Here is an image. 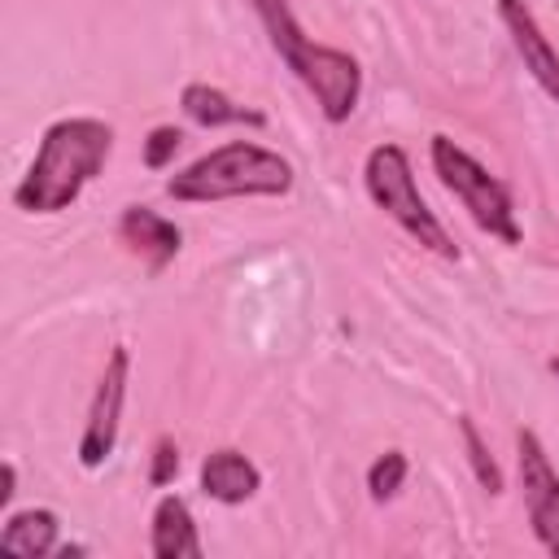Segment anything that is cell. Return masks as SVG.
<instances>
[{
    "label": "cell",
    "mask_w": 559,
    "mask_h": 559,
    "mask_svg": "<svg viewBox=\"0 0 559 559\" xmlns=\"http://www.w3.org/2000/svg\"><path fill=\"white\" fill-rule=\"evenodd\" d=\"M406 472H411L406 450H384V454H376V459L367 463V476H362L371 502H393V498L402 493V485H406Z\"/></svg>",
    "instance_id": "obj_15"
},
{
    "label": "cell",
    "mask_w": 559,
    "mask_h": 559,
    "mask_svg": "<svg viewBox=\"0 0 559 559\" xmlns=\"http://www.w3.org/2000/svg\"><path fill=\"white\" fill-rule=\"evenodd\" d=\"M179 144H183V131H179L175 122H157V127L144 135V166H148V170H166V166L175 162Z\"/></svg>",
    "instance_id": "obj_16"
},
{
    "label": "cell",
    "mask_w": 559,
    "mask_h": 559,
    "mask_svg": "<svg viewBox=\"0 0 559 559\" xmlns=\"http://www.w3.org/2000/svg\"><path fill=\"white\" fill-rule=\"evenodd\" d=\"M546 371H550V376H555V380H559V354H555V358H550V362H546Z\"/></svg>",
    "instance_id": "obj_19"
},
{
    "label": "cell",
    "mask_w": 559,
    "mask_h": 559,
    "mask_svg": "<svg viewBox=\"0 0 559 559\" xmlns=\"http://www.w3.org/2000/svg\"><path fill=\"white\" fill-rule=\"evenodd\" d=\"M175 476H179V445H175V437H157L148 450V485L166 489V485H175Z\"/></svg>",
    "instance_id": "obj_17"
},
{
    "label": "cell",
    "mask_w": 559,
    "mask_h": 559,
    "mask_svg": "<svg viewBox=\"0 0 559 559\" xmlns=\"http://www.w3.org/2000/svg\"><path fill=\"white\" fill-rule=\"evenodd\" d=\"M179 109H183L188 122H197L205 131H214V127H266V114L262 109L240 105L223 87L201 83V79H192V83L179 87Z\"/></svg>",
    "instance_id": "obj_12"
},
{
    "label": "cell",
    "mask_w": 559,
    "mask_h": 559,
    "mask_svg": "<svg viewBox=\"0 0 559 559\" xmlns=\"http://www.w3.org/2000/svg\"><path fill=\"white\" fill-rule=\"evenodd\" d=\"M148 555L153 559H201V533L192 520V507L179 493H162L148 520Z\"/></svg>",
    "instance_id": "obj_11"
},
{
    "label": "cell",
    "mask_w": 559,
    "mask_h": 559,
    "mask_svg": "<svg viewBox=\"0 0 559 559\" xmlns=\"http://www.w3.org/2000/svg\"><path fill=\"white\" fill-rule=\"evenodd\" d=\"M498 22L511 35L515 57L524 61L528 79L559 105V48L550 44V35L542 31L537 13L528 9V0H498Z\"/></svg>",
    "instance_id": "obj_8"
},
{
    "label": "cell",
    "mask_w": 559,
    "mask_h": 559,
    "mask_svg": "<svg viewBox=\"0 0 559 559\" xmlns=\"http://www.w3.org/2000/svg\"><path fill=\"white\" fill-rule=\"evenodd\" d=\"M127 384H131V349L127 345H114L100 376H96V389H92V402H87V415H83V432H79V463L87 472L105 467L114 445H118V428H122V406H127Z\"/></svg>",
    "instance_id": "obj_6"
},
{
    "label": "cell",
    "mask_w": 559,
    "mask_h": 559,
    "mask_svg": "<svg viewBox=\"0 0 559 559\" xmlns=\"http://www.w3.org/2000/svg\"><path fill=\"white\" fill-rule=\"evenodd\" d=\"M13 493H17V463L4 459V467H0V511L13 502Z\"/></svg>",
    "instance_id": "obj_18"
},
{
    "label": "cell",
    "mask_w": 559,
    "mask_h": 559,
    "mask_svg": "<svg viewBox=\"0 0 559 559\" xmlns=\"http://www.w3.org/2000/svg\"><path fill=\"white\" fill-rule=\"evenodd\" d=\"M362 188L371 197V205L397 223L419 249L445 258V262H459V245L454 236L441 227V218L432 214V205L424 201L419 183H415V166H411V153L402 144H376L367 157H362Z\"/></svg>",
    "instance_id": "obj_4"
},
{
    "label": "cell",
    "mask_w": 559,
    "mask_h": 559,
    "mask_svg": "<svg viewBox=\"0 0 559 559\" xmlns=\"http://www.w3.org/2000/svg\"><path fill=\"white\" fill-rule=\"evenodd\" d=\"M297 183L293 162L253 140H227L166 179V197L179 205H214L240 197H288Z\"/></svg>",
    "instance_id": "obj_3"
},
{
    "label": "cell",
    "mask_w": 559,
    "mask_h": 559,
    "mask_svg": "<svg viewBox=\"0 0 559 559\" xmlns=\"http://www.w3.org/2000/svg\"><path fill=\"white\" fill-rule=\"evenodd\" d=\"M114 231L127 245V253H135L144 262L148 275H162L183 249V231L175 227V218L157 214L153 205H122Z\"/></svg>",
    "instance_id": "obj_9"
},
{
    "label": "cell",
    "mask_w": 559,
    "mask_h": 559,
    "mask_svg": "<svg viewBox=\"0 0 559 559\" xmlns=\"http://www.w3.org/2000/svg\"><path fill=\"white\" fill-rule=\"evenodd\" d=\"M61 537V515L52 507H26L4 515L0 524V550L4 555H22V559H48L57 555Z\"/></svg>",
    "instance_id": "obj_13"
},
{
    "label": "cell",
    "mask_w": 559,
    "mask_h": 559,
    "mask_svg": "<svg viewBox=\"0 0 559 559\" xmlns=\"http://www.w3.org/2000/svg\"><path fill=\"white\" fill-rule=\"evenodd\" d=\"M454 428H459V441H463V454H467V467H472L476 485H480L489 498H498V493L507 489V476H502V463L493 459L489 441L480 437L476 419H472V415H459V419H454Z\"/></svg>",
    "instance_id": "obj_14"
},
{
    "label": "cell",
    "mask_w": 559,
    "mask_h": 559,
    "mask_svg": "<svg viewBox=\"0 0 559 559\" xmlns=\"http://www.w3.org/2000/svg\"><path fill=\"white\" fill-rule=\"evenodd\" d=\"M249 9L262 22L266 44L288 66V74L314 96V109L323 114V122H332V127L349 122V114L362 100V66H358V57L345 52V48L314 44L301 31V22H297L288 0H249Z\"/></svg>",
    "instance_id": "obj_2"
},
{
    "label": "cell",
    "mask_w": 559,
    "mask_h": 559,
    "mask_svg": "<svg viewBox=\"0 0 559 559\" xmlns=\"http://www.w3.org/2000/svg\"><path fill=\"white\" fill-rule=\"evenodd\" d=\"M515 476L537 546L550 559H559V472L546 454V441L533 428H515Z\"/></svg>",
    "instance_id": "obj_7"
},
{
    "label": "cell",
    "mask_w": 559,
    "mask_h": 559,
    "mask_svg": "<svg viewBox=\"0 0 559 559\" xmlns=\"http://www.w3.org/2000/svg\"><path fill=\"white\" fill-rule=\"evenodd\" d=\"M114 153V127L92 114H70L44 127L26 175L13 188V210L22 214H61L70 210L83 188L105 170Z\"/></svg>",
    "instance_id": "obj_1"
},
{
    "label": "cell",
    "mask_w": 559,
    "mask_h": 559,
    "mask_svg": "<svg viewBox=\"0 0 559 559\" xmlns=\"http://www.w3.org/2000/svg\"><path fill=\"white\" fill-rule=\"evenodd\" d=\"M428 162H432V175L441 179V188L467 210V218H472L485 236H493V240H502V245H520V240H524V227H520V218H515V197H511V188H507L489 166H480L459 140L432 135V140H428Z\"/></svg>",
    "instance_id": "obj_5"
},
{
    "label": "cell",
    "mask_w": 559,
    "mask_h": 559,
    "mask_svg": "<svg viewBox=\"0 0 559 559\" xmlns=\"http://www.w3.org/2000/svg\"><path fill=\"white\" fill-rule=\"evenodd\" d=\"M201 493L210 498V502H218V507H240V502H249L258 489H262V472H258V463L245 454V450H236V445H218V450H210L205 459H201Z\"/></svg>",
    "instance_id": "obj_10"
}]
</instances>
